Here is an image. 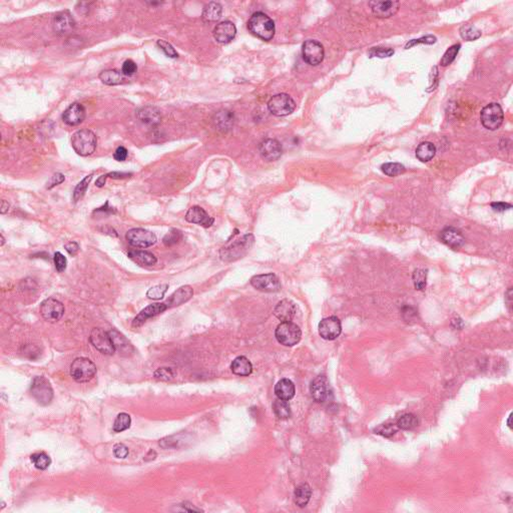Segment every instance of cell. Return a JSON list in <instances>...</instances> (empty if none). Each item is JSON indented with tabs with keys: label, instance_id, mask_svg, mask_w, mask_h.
Listing matches in <instances>:
<instances>
[{
	"label": "cell",
	"instance_id": "obj_1",
	"mask_svg": "<svg viewBox=\"0 0 513 513\" xmlns=\"http://www.w3.org/2000/svg\"><path fill=\"white\" fill-rule=\"evenodd\" d=\"M248 28L255 36L266 41L272 40L276 32L275 22L263 12H256L251 16Z\"/></svg>",
	"mask_w": 513,
	"mask_h": 513
},
{
	"label": "cell",
	"instance_id": "obj_2",
	"mask_svg": "<svg viewBox=\"0 0 513 513\" xmlns=\"http://www.w3.org/2000/svg\"><path fill=\"white\" fill-rule=\"evenodd\" d=\"M71 145L78 155L88 157L97 150L98 138L90 130L82 129L72 135Z\"/></svg>",
	"mask_w": 513,
	"mask_h": 513
},
{
	"label": "cell",
	"instance_id": "obj_3",
	"mask_svg": "<svg viewBox=\"0 0 513 513\" xmlns=\"http://www.w3.org/2000/svg\"><path fill=\"white\" fill-rule=\"evenodd\" d=\"M254 236L249 234L242 239L237 240L228 247L223 248L219 251V256L224 262H234L240 258L245 256L254 244Z\"/></svg>",
	"mask_w": 513,
	"mask_h": 513
},
{
	"label": "cell",
	"instance_id": "obj_4",
	"mask_svg": "<svg viewBox=\"0 0 513 513\" xmlns=\"http://www.w3.org/2000/svg\"><path fill=\"white\" fill-rule=\"evenodd\" d=\"M97 374V366L88 358H77L70 366V376L79 383L90 381Z\"/></svg>",
	"mask_w": 513,
	"mask_h": 513
},
{
	"label": "cell",
	"instance_id": "obj_5",
	"mask_svg": "<svg viewBox=\"0 0 513 513\" xmlns=\"http://www.w3.org/2000/svg\"><path fill=\"white\" fill-rule=\"evenodd\" d=\"M275 336L278 342L284 346L292 347L301 340L302 332L300 327L292 322H282L277 327Z\"/></svg>",
	"mask_w": 513,
	"mask_h": 513
},
{
	"label": "cell",
	"instance_id": "obj_6",
	"mask_svg": "<svg viewBox=\"0 0 513 513\" xmlns=\"http://www.w3.org/2000/svg\"><path fill=\"white\" fill-rule=\"evenodd\" d=\"M480 119L482 125L489 130L496 131L501 126L504 120V114L501 106L498 103H489L480 113Z\"/></svg>",
	"mask_w": 513,
	"mask_h": 513
},
{
	"label": "cell",
	"instance_id": "obj_7",
	"mask_svg": "<svg viewBox=\"0 0 513 513\" xmlns=\"http://www.w3.org/2000/svg\"><path fill=\"white\" fill-rule=\"evenodd\" d=\"M30 392L33 398L40 405H49L53 399V389L50 382L43 376H38L33 379Z\"/></svg>",
	"mask_w": 513,
	"mask_h": 513
},
{
	"label": "cell",
	"instance_id": "obj_8",
	"mask_svg": "<svg viewBox=\"0 0 513 513\" xmlns=\"http://www.w3.org/2000/svg\"><path fill=\"white\" fill-rule=\"evenodd\" d=\"M296 103L289 95L279 94L268 102V108L276 117H286L294 112Z\"/></svg>",
	"mask_w": 513,
	"mask_h": 513
},
{
	"label": "cell",
	"instance_id": "obj_9",
	"mask_svg": "<svg viewBox=\"0 0 513 513\" xmlns=\"http://www.w3.org/2000/svg\"><path fill=\"white\" fill-rule=\"evenodd\" d=\"M125 239L127 243L135 248H149L157 243V236L148 230L136 228L126 232Z\"/></svg>",
	"mask_w": 513,
	"mask_h": 513
},
{
	"label": "cell",
	"instance_id": "obj_10",
	"mask_svg": "<svg viewBox=\"0 0 513 513\" xmlns=\"http://www.w3.org/2000/svg\"><path fill=\"white\" fill-rule=\"evenodd\" d=\"M89 340L94 347L100 353L104 355H114L116 353L114 342L108 332H105L100 328H95L90 333Z\"/></svg>",
	"mask_w": 513,
	"mask_h": 513
},
{
	"label": "cell",
	"instance_id": "obj_11",
	"mask_svg": "<svg viewBox=\"0 0 513 513\" xmlns=\"http://www.w3.org/2000/svg\"><path fill=\"white\" fill-rule=\"evenodd\" d=\"M303 60L308 64L316 66L320 64L325 57V50L323 45L317 40H307L304 42L302 47Z\"/></svg>",
	"mask_w": 513,
	"mask_h": 513
},
{
	"label": "cell",
	"instance_id": "obj_12",
	"mask_svg": "<svg viewBox=\"0 0 513 513\" xmlns=\"http://www.w3.org/2000/svg\"><path fill=\"white\" fill-rule=\"evenodd\" d=\"M40 313L46 321L56 323L60 321L64 314V306L57 299L48 298L40 305Z\"/></svg>",
	"mask_w": 513,
	"mask_h": 513
},
{
	"label": "cell",
	"instance_id": "obj_13",
	"mask_svg": "<svg viewBox=\"0 0 513 513\" xmlns=\"http://www.w3.org/2000/svg\"><path fill=\"white\" fill-rule=\"evenodd\" d=\"M251 285L256 290L266 293H275L281 289L279 278L272 273L253 277L251 279Z\"/></svg>",
	"mask_w": 513,
	"mask_h": 513
},
{
	"label": "cell",
	"instance_id": "obj_14",
	"mask_svg": "<svg viewBox=\"0 0 513 513\" xmlns=\"http://www.w3.org/2000/svg\"><path fill=\"white\" fill-rule=\"evenodd\" d=\"M310 392L313 399L318 403H324L331 397V388L326 376H318L310 386Z\"/></svg>",
	"mask_w": 513,
	"mask_h": 513
},
{
	"label": "cell",
	"instance_id": "obj_15",
	"mask_svg": "<svg viewBox=\"0 0 513 513\" xmlns=\"http://www.w3.org/2000/svg\"><path fill=\"white\" fill-rule=\"evenodd\" d=\"M76 20L68 10L59 12L53 19V31L59 35L70 34L76 28Z\"/></svg>",
	"mask_w": 513,
	"mask_h": 513
},
{
	"label": "cell",
	"instance_id": "obj_16",
	"mask_svg": "<svg viewBox=\"0 0 513 513\" xmlns=\"http://www.w3.org/2000/svg\"><path fill=\"white\" fill-rule=\"evenodd\" d=\"M341 321L335 316L325 318L319 324V334L325 340H335L341 334Z\"/></svg>",
	"mask_w": 513,
	"mask_h": 513
},
{
	"label": "cell",
	"instance_id": "obj_17",
	"mask_svg": "<svg viewBox=\"0 0 513 513\" xmlns=\"http://www.w3.org/2000/svg\"><path fill=\"white\" fill-rule=\"evenodd\" d=\"M373 14L378 19H389L395 15L399 8L398 1H371L369 3Z\"/></svg>",
	"mask_w": 513,
	"mask_h": 513
},
{
	"label": "cell",
	"instance_id": "obj_18",
	"mask_svg": "<svg viewBox=\"0 0 513 513\" xmlns=\"http://www.w3.org/2000/svg\"><path fill=\"white\" fill-rule=\"evenodd\" d=\"M85 116L86 113L84 106L81 103L75 102L64 111L62 115V120L68 125L76 126L85 119Z\"/></svg>",
	"mask_w": 513,
	"mask_h": 513
},
{
	"label": "cell",
	"instance_id": "obj_19",
	"mask_svg": "<svg viewBox=\"0 0 513 513\" xmlns=\"http://www.w3.org/2000/svg\"><path fill=\"white\" fill-rule=\"evenodd\" d=\"M237 34L236 25L231 21H223L218 23L214 29V38L219 43H229L235 39Z\"/></svg>",
	"mask_w": 513,
	"mask_h": 513
},
{
	"label": "cell",
	"instance_id": "obj_20",
	"mask_svg": "<svg viewBox=\"0 0 513 513\" xmlns=\"http://www.w3.org/2000/svg\"><path fill=\"white\" fill-rule=\"evenodd\" d=\"M186 219L189 223L197 224L204 228H210L215 222L214 217H211L203 208H200L198 206L192 207L187 212Z\"/></svg>",
	"mask_w": 513,
	"mask_h": 513
},
{
	"label": "cell",
	"instance_id": "obj_21",
	"mask_svg": "<svg viewBox=\"0 0 513 513\" xmlns=\"http://www.w3.org/2000/svg\"><path fill=\"white\" fill-rule=\"evenodd\" d=\"M260 153L262 158L268 161L276 160L282 155L281 143L273 138H267L260 143Z\"/></svg>",
	"mask_w": 513,
	"mask_h": 513
},
{
	"label": "cell",
	"instance_id": "obj_22",
	"mask_svg": "<svg viewBox=\"0 0 513 513\" xmlns=\"http://www.w3.org/2000/svg\"><path fill=\"white\" fill-rule=\"evenodd\" d=\"M168 309H169V307H168L166 302L150 305L149 307L143 309L138 316L135 318V320L133 322V327L138 328L139 326H141L148 319H150L152 317L157 316L158 314H161L162 312H164Z\"/></svg>",
	"mask_w": 513,
	"mask_h": 513
},
{
	"label": "cell",
	"instance_id": "obj_23",
	"mask_svg": "<svg viewBox=\"0 0 513 513\" xmlns=\"http://www.w3.org/2000/svg\"><path fill=\"white\" fill-rule=\"evenodd\" d=\"M297 307L294 302L285 299L278 303L274 309V315L282 322H291L296 315Z\"/></svg>",
	"mask_w": 513,
	"mask_h": 513
},
{
	"label": "cell",
	"instance_id": "obj_24",
	"mask_svg": "<svg viewBox=\"0 0 513 513\" xmlns=\"http://www.w3.org/2000/svg\"><path fill=\"white\" fill-rule=\"evenodd\" d=\"M440 237L445 245L452 249H459L465 244V239L462 236L460 231L452 227L445 228L441 232Z\"/></svg>",
	"mask_w": 513,
	"mask_h": 513
},
{
	"label": "cell",
	"instance_id": "obj_25",
	"mask_svg": "<svg viewBox=\"0 0 513 513\" xmlns=\"http://www.w3.org/2000/svg\"><path fill=\"white\" fill-rule=\"evenodd\" d=\"M193 295H194V290L191 286H182L170 297L166 303L169 309L178 307L182 305L184 303H187Z\"/></svg>",
	"mask_w": 513,
	"mask_h": 513
},
{
	"label": "cell",
	"instance_id": "obj_26",
	"mask_svg": "<svg viewBox=\"0 0 513 513\" xmlns=\"http://www.w3.org/2000/svg\"><path fill=\"white\" fill-rule=\"evenodd\" d=\"M108 333L112 337L116 351H119L120 355L130 356L134 352V347L132 346L130 341L121 333H119V331L113 329Z\"/></svg>",
	"mask_w": 513,
	"mask_h": 513
},
{
	"label": "cell",
	"instance_id": "obj_27",
	"mask_svg": "<svg viewBox=\"0 0 513 513\" xmlns=\"http://www.w3.org/2000/svg\"><path fill=\"white\" fill-rule=\"evenodd\" d=\"M296 393L294 383L289 379L280 380L275 386V394L279 399L289 401L294 398Z\"/></svg>",
	"mask_w": 513,
	"mask_h": 513
},
{
	"label": "cell",
	"instance_id": "obj_28",
	"mask_svg": "<svg viewBox=\"0 0 513 513\" xmlns=\"http://www.w3.org/2000/svg\"><path fill=\"white\" fill-rule=\"evenodd\" d=\"M138 119L149 125H157L160 122V114L158 108L154 106H144L141 107L138 112Z\"/></svg>",
	"mask_w": 513,
	"mask_h": 513
},
{
	"label": "cell",
	"instance_id": "obj_29",
	"mask_svg": "<svg viewBox=\"0 0 513 513\" xmlns=\"http://www.w3.org/2000/svg\"><path fill=\"white\" fill-rule=\"evenodd\" d=\"M231 369L237 376H249L253 372V365L250 360L244 356L237 357L231 364Z\"/></svg>",
	"mask_w": 513,
	"mask_h": 513
},
{
	"label": "cell",
	"instance_id": "obj_30",
	"mask_svg": "<svg viewBox=\"0 0 513 513\" xmlns=\"http://www.w3.org/2000/svg\"><path fill=\"white\" fill-rule=\"evenodd\" d=\"M127 256L140 266H154L158 262L157 256L148 251H131Z\"/></svg>",
	"mask_w": 513,
	"mask_h": 513
},
{
	"label": "cell",
	"instance_id": "obj_31",
	"mask_svg": "<svg viewBox=\"0 0 513 513\" xmlns=\"http://www.w3.org/2000/svg\"><path fill=\"white\" fill-rule=\"evenodd\" d=\"M124 76L122 72H120L117 69H107L103 70L99 74V79L101 80L102 83L114 86V85H119L124 82Z\"/></svg>",
	"mask_w": 513,
	"mask_h": 513
},
{
	"label": "cell",
	"instance_id": "obj_32",
	"mask_svg": "<svg viewBox=\"0 0 513 513\" xmlns=\"http://www.w3.org/2000/svg\"><path fill=\"white\" fill-rule=\"evenodd\" d=\"M223 7L217 2L208 3L203 10V20L206 22H215L222 17Z\"/></svg>",
	"mask_w": 513,
	"mask_h": 513
},
{
	"label": "cell",
	"instance_id": "obj_33",
	"mask_svg": "<svg viewBox=\"0 0 513 513\" xmlns=\"http://www.w3.org/2000/svg\"><path fill=\"white\" fill-rule=\"evenodd\" d=\"M436 148L432 142L425 141L420 143L416 149V157L422 162H427L434 158Z\"/></svg>",
	"mask_w": 513,
	"mask_h": 513
},
{
	"label": "cell",
	"instance_id": "obj_34",
	"mask_svg": "<svg viewBox=\"0 0 513 513\" xmlns=\"http://www.w3.org/2000/svg\"><path fill=\"white\" fill-rule=\"evenodd\" d=\"M214 122L217 130L226 132L230 130L234 124V115L228 111H221L216 114Z\"/></svg>",
	"mask_w": 513,
	"mask_h": 513
},
{
	"label": "cell",
	"instance_id": "obj_35",
	"mask_svg": "<svg viewBox=\"0 0 513 513\" xmlns=\"http://www.w3.org/2000/svg\"><path fill=\"white\" fill-rule=\"evenodd\" d=\"M311 495H312V489L309 486V484L307 483L301 484L300 486L297 487L294 493L295 503L299 507H305L310 501Z\"/></svg>",
	"mask_w": 513,
	"mask_h": 513
},
{
	"label": "cell",
	"instance_id": "obj_36",
	"mask_svg": "<svg viewBox=\"0 0 513 513\" xmlns=\"http://www.w3.org/2000/svg\"><path fill=\"white\" fill-rule=\"evenodd\" d=\"M273 411L279 419H289L291 417V408L287 401L282 399H277L273 404Z\"/></svg>",
	"mask_w": 513,
	"mask_h": 513
},
{
	"label": "cell",
	"instance_id": "obj_37",
	"mask_svg": "<svg viewBox=\"0 0 513 513\" xmlns=\"http://www.w3.org/2000/svg\"><path fill=\"white\" fill-rule=\"evenodd\" d=\"M418 425V419L414 414L407 413V414L402 415L398 421H397V426L398 428L402 430H412Z\"/></svg>",
	"mask_w": 513,
	"mask_h": 513
},
{
	"label": "cell",
	"instance_id": "obj_38",
	"mask_svg": "<svg viewBox=\"0 0 513 513\" xmlns=\"http://www.w3.org/2000/svg\"><path fill=\"white\" fill-rule=\"evenodd\" d=\"M30 460L33 463V465L35 466V468H38L40 470L47 469L49 467V465L51 464L50 457L44 452L32 454L30 456Z\"/></svg>",
	"mask_w": 513,
	"mask_h": 513
},
{
	"label": "cell",
	"instance_id": "obj_39",
	"mask_svg": "<svg viewBox=\"0 0 513 513\" xmlns=\"http://www.w3.org/2000/svg\"><path fill=\"white\" fill-rule=\"evenodd\" d=\"M460 35L464 40L473 41L478 40L481 36V31L473 25L465 24L460 28Z\"/></svg>",
	"mask_w": 513,
	"mask_h": 513
},
{
	"label": "cell",
	"instance_id": "obj_40",
	"mask_svg": "<svg viewBox=\"0 0 513 513\" xmlns=\"http://www.w3.org/2000/svg\"><path fill=\"white\" fill-rule=\"evenodd\" d=\"M132 418L127 413H119L114 423V431L122 432L131 427Z\"/></svg>",
	"mask_w": 513,
	"mask_h": 513
},
{
	"label": "cell",
	"instance_id": "obj_41",
	"mask_svg": "<svg viewBox=\"0 0 513 513\" xmlns=\"http://www.w3.org/2000/svg\"><path fill=\"white\" fill-rule=\"evenodd\" d=\"M381 170L385 175L389 177H396L405 172V167L398 162H386L382 164Z\"/></svg>",
	"mask_w": 513,
	"mask_h": 513
},
{
	"label": "cell",
	"instance_id": "obj_42",
	"mask_svg": "<svg viewBox=\"0 0 513 513\" xmlns=\"http://www.w3.org/2000/svg\"><path fill=\"white\" fill-rule=\"evenodd\" d=\"M93 177H94V174H90V175L86 176L76 187L75 192H74V200H75V203L79 201V199H81L82 197L84 196V194H85V192H86V190L88 188V185L90 184V181L93 179Z\"/></svg>",
	"mask_w": 513,
	"mask_h": 513
},
{
	"label": "cell",
	"instance_id": "obj_43",
	"mask_svg": "<svg viewBox=\"0 0 513 513\" xmlns=\"http://www.w3.org/2000/svg\"><path fill=\"white\" fill-rule=\"evenodd\" d=\"M460 43H457V44H454L451 47H449L446 52L444 53L443 58L440 60V63L442 66H447L449 64H451L453 62L455 58L457 57L459 50H460Z\"/></svg>",
	"mask_w": 513,
	"mask_h": 513
},
{
	"label": "cell",
	"instance_id": "obj_44",
	"mask_svg": "<svg viewBox=\"0 0 513 513\" xmlns=\"http://www.w3.org/2000/svg\"><path fill=\"white\" fill-rule=\"evenodd\" d=\"M426 280H427V271L422 269H417L413 273V282H414L416 290H424L426 288Z\"/></svg>",
	"mask_w": 513,
	"mask_h": 513
},
{
	"label": "cell",
	"instance_id": "obj_45",
	"mask_svg": "<svg viewBox=\"0 0 513 513\" xmlns=\"http://www.w3.org/2000/svg\"><path fill=\"white\" fill-rule=\"evenodd\" d=\"M169 289V285L168 284H160V285H157L153 288H151L148 293H146V297L149 299H152V300H160L162 299L167 291Z\"/></svg>",
	"mask_w": 513,
	"mask_h": 513
},
{
	"label": "cell",
	"instance_id": "obj_46",
	"mask_svg": "<svg viewBox=\"0 0 513 513\" xmlns=\"http://www.w3.org/2000/svg\"><path fill=\"white\" fill-rule=\"evenodd\" d=\"M157 44H158V47L164 52V54L171 59H177L178 58V52L177 50L174 48V46L163 40H158L157 41Z\"/></svg>",
	"mask_w": 513,
	"mask_h": 513
},
{
	"label": "cell",
	"instance_id": "obj_47",
	"mask_svg": "<svg viewBox=\"0 0 513 513\" xmlns=\"http://www.w3.org/2000/svg\"><path fill=\"white\" fill-rule=\"evenodd\" d=\"M182 239V234L181 232H179L178 230H172L169 234H167L162 242H163V245L167 246V247H171V246H174L176 244H178V242Z\"/></svg>",
	"mask_w": 513,
	"mask_h": 513
},
{
	"label": "cell",
	"instance_id": "obj_48",
	"mask_svg": "<svg viewBox=\"0 0 513 513\" xmlns=\"http://www.w3.org/2000/svg\"><path fill=\"white\" fill-rule=\"evenodd\" d=\"M394 54V50L392 48L388 47H374L369 51V57L370 58H390Z\"/></svg>",
	"mask_w": 513,
	"mask_h": 513
},
{
	"label": "cell",
	"instance_id": "obj_49",
	"mask_svg": "<svg viewBox=\"0 0 513 513\" xmlns=\"http://www.w3.org/2000/svg\"><path fill=\"white\" fill-rule=\"evenodd\" d=\"M398 430V426L397 424L394 425V424H383V425H380L379 427L376 428L375 431L376 434L382 435V436H385V437H391L392 435H394Z\"/></svg>",
	"mask_w": 513,
	"mask_h": 513
},
{
	"label": "cell",
	"instance_id": "obj_50",
	"mask_svg": "<svg viewBox=\"0 0 513 513\" xmlns=\"http://www.w3.org/2000/svg\"><path fill=\"white\" fill-rule=\"evenodd\" d=\"M154 376L156 379L160 381H171L175 377V372L173 371L172 368L163 367V368H158Z\"/></svg>",
	"mask_w": 513,
	"mask_h": 513
},
{
	"label": "cell",
	"instance_id": "obj_51",
	"mask_svg": "<svg viewBox=\"0 0 513 513\" xmlns=\"http://www.w3.org/2000/svg\"><path fill=\"white\" fill-rule=\"evenodd\" d=\"M137 70H138V65L134 60H125L121 67V72L124 77H132L137 72Z\"/></svg>",
	"mask_w": 513,
	"mask_h": 513
},
{
	"label": "cell",
	"instance_id": "obj_52",
	"mask_svg": "<svg viewBox=\"0 0 513 513\" xmlns=\"http://www.w3.org/2000/svg\"><path fill=\"white\" fill-rule=\"evenodd\" d=\"M53 261H54V266H56V269L59 273H62L65 271L66 269V266H67V260L66 258L63 256L60 252H57L54 254V256H53Z\"/></svg>",
	"mask_w": 513,
	"mask_h": 513
},
{
	"label": "cell",
	"instance_id": "obj_53",
	"mask_svg": "<svg viewBox=\"0 0 513 513\" xmlns=\"http://www.w3.org/2000/svg\"><path fill=\"white\" fill-rule=\"evenodd\" d=\"M435 42H436V38L435 36H433V35H427V36H423V38L418 39V40H410L406 44L405 48L408 49V48H410L412 46H415L417 44H420V43H423V44H433Z\"/></svg>",
	"mask_w": 513,
	"mask_h": 513
},
{
	"label": "cell",
	"instance_id": "obj_54",
	"mask_svg": "<svg viewBox=\"0 0 513 513\" xmlns=\"http://www.w3.org/2000/svg\"><path fill=\"white\" fill-rule=\"evenodd\" d=\"M114 454L117 458H125L129 455V448L122 443L116 444L114 447Z\"/></svg>",
	"mask_w": 513,
	"mask_h": 513
},
{
	"label": "cell",
	"instance_id": "obj_55",
	"mask_svg": "<svg viewBox=\"0 0 513 513\" xmlns=\"http://www.w3.org/2000/svg\"><path fill=\"white\" fill-rule=\"evenodd\" d=\"M64 180H65V177L62 174H60V173H57V174H54L51 177V178L49 179V181L47 182V189L50 190V189L54 188L56 186H59L61 182H63Z\"/></svg>",
	"mask_w": 513,
	"mask_h": 513
},
{
	"label": "cell",
	"instance_id": "obj_56",
	"mask_svg": "<svg viewBox=\"0 0 513 513\" xmlns=\"http://www.w3.org/2000/svg\"><path fill=\"white\" fill-rule=\"evenodd\" d=\"M114 158L118 161H124L127 158V150L124 146H119L114 154Z\"/></svg>",
	"mask_w": 513,
	"mask_h": 513
},
{
	"label": "cell",
	"instance_id": "obj_57",
	"mask_svg": "<svg viewBox=\"0 0 513 513\" xmlns=\"http://www.w3.org/2000/svg\"><path fill=\"white\" fill-rule=\"evenodd\" d=\"M491 208L493 209L495 212H505L509 209L512 208V206L510 204H507V203H502V201H498V203H493L491 204Z\"/></svg>",
	"mask_w": 513,
	"mask_h": 513
},
{
	"label": "cell",
	"instance_id": "obj_58",
	"mask_svg": "<svg viewBox=\"0 0 513 513\" xmlns=\"http://www.w3.org/2000/svg\"><path fill=\"white\" fill-rule=\"evenodd\" d=\"M64 249L66 250V252L71 255V256H76L79 251V245L78 243L76 242H70L68 244H66L64 246Z\"/></svg>",
	"mask_w": 513,
	"mask_h": 513
},
{
	"label": "cell",
	"instance_id": "obj_59",
	"mask_svg": "<svg viewBox=\"0 0 513 513\" xmlns=\"http://www.w3.org/2000/svg\"><path fill=\"white\" fill-rule=\"evenodd\" d=\"M431 77H433V79H434V80H431V81H430V86H429V88L427 89V91L434 90L435 88H436V86H437V83H438V80H437V79H437V78H438V69H437V67H436V66H435L434 68L432 69Z\"/></svg>",
	"mask_w": 513,
	"mask_h": 513
},
{
	"label": "cell",
	"instance_id": "obj_60",
	"mask_svg": "<svg viewBox=\"0 0 513 513\" xmlns=\"http://www.w3.org/2000/svg\"><path fill=\"white\" fill-rule=\"evenodd\" d=\"M132 174L129 173H119V172H113L108 173L107 177L108 178H115V179H122V178H130Z\"/></svg>",
	"mask_w": 513,
	"mask_h": 513
},
{
	"label": "cell",
	"instance_id": "obj_61",
	"mask_svg": "<svg viewBox=\"0 0 513 513\" xmlns=\"http://www.w3.org/2000/svg\"><path fill=\"white\" fill-rule=\"evenodd\" d=\"M9 208H10V205L8 204V201H6L5 199H2L1 200V209H0V213L2 215H5L8 211H9Z\"/></svg>",
	"mask_w": 513,
	"mask_h": 513
},
{
	"label": "cell",
	"instance_id": "obj_62",
	"mask_svg": "<svg viewBox=\"0 0 513 513\" xmlns=\"http://www.w3.org/2000/svg\"><path fill=\"white\" fill-rule=\"evenodd\" d=\"M108 178V177H107V175H102V176H100V177L97 179V181H96V186H97V187H99V188H102V187L105 185V182H106V178Z\"/></svg>",
	"mask_w": 513,
	"mask_h": 513
},
{
	"label": "cell",
	"instance_id": "obj_63",
	"mask_svg": "<svg viewBox=\"0 0 513 513\" xmlns=\"http://www.w3.org/2000/svg\"><path fill=\"white\" fill-rule=\"evenodd\" d=\"M0 239H1V243H0V246L2 247V246H3L4 244H5V239H4V237H3V235H2V234L0 235Z\"/></svg>",
	"mask_w": 513,
	"mask_h": 513
},
{
	"label": "cell",
	"instance_id": "obj_64",
	"mask_svg": "<svg viewBox=\"0 0 513 513\" xmlns=\"http://www.w3.org/2000/svg\"><path fill=\"white\" fill-rule=\"evenodd\" d=\"M510 420H511V415L509 416V419H508V426L511 428V424H510Z\"/></svg>",
	"mask_w": 513,
	"mask_h": 513
}]
</instances>
